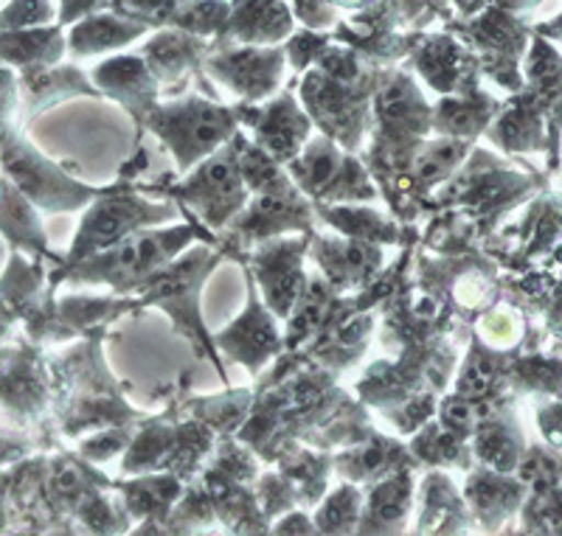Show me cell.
<instances>
[{
	"label": "cell",
	"mask_w": 562,
	"mask_h": 536,
	"mask_svg": "<svg viewBox=\"0 0 562 536\" xmlns=\"http://www.w3.org/2000/svg\"><path fill=\"white\" fill-rule=\"evenodd\" d=\"M198 48V39L180 28V32L158 34V37L147 45V57L153 59L158 68H164V71H178V68H183L189 59H194Z\"/></svg>",
	"instance_id": "5"
},
{
	"label": "cell",
	"mask_w": 562,
	"mask_h": 536,
	"mask_svg": "<svg viewBox=\"0 0 562 536\" xmlns=\"http://www.w3.org/2000/svg\"><path fill=\"white\" fill-rule=\"evenodd\" d=\"M495 3H498V9H504V12H518V9L535 7L537 0H495Z\"/></svg>",
	"instance_id": "14"
},
{
	"label": "cell",
	"mask_w": 562,
	"mask_h": 536,
	"mask_svg": "<svg viewBox=\"0 0 562 536\" xmlns=\"http://www.w3.org/2000/svg\"><path fill=\"white\" fill-rule=\"evenodd\" d=\"M0 54L12 62H40L59 54V28H0Z\"/></svg>",
	"instance_id": "3"
},
{
	"label": "cell",
	"mask_w": 562,
	"mask_h": 536,
	"mask_svg": "<svg viewBox=\"0 0 562 536\" xmlns=\"http://www.w3.org/2000/svg\"><path fill=\"white\" fill-rule=\"evenodd\" d=\"M293 28L284 0H234L225 32L250 43H273Z\"/></svg>",
	"instance_id": "1"
},
{
	"label": "cell",
	"mask_w": 562,
	"mask_h": 536,
	"mask_svg": "<svg viewBox=\"0 0 562 536\" xmlns=\"http://www.w3.org/2000/svg\"><path fill=\"white\" fill-rule=\"evenodd\" d=\"M481 455H486V460H492L498 469H506L515 460V447L506 441L504 433L490 430V433L481 435Z\"/></svg>",
	"instance_id": "9"
},
{
	"label": "cell",
	"mask_w": 562,
	"mask_h": 536,
	"mask_svg": "<svg viewBox=\"0 0 562 536\" xmlns=\"http://www.w3.org/2000/svg\"><path fill=\"white\" fill-rule=\"evenodd\" d=\"M228 18L231 3H225V0H186L169 23L189 34H211L223 32L228 26Z\"/></svg>",
	"instance_id": "4"
},
{
	"label": "cell",
	"mask_w": 562,
	"mask_h": 536,
	"mask_svg": "<svg viewBox=\"0 0 562 536\" xmlns=\"http://www.w3.org/2000/svg\"><path fill=\"white\" fill-rule=\"evenodd\" d=\"M133 219V205H119V203H110L104 205V208H99L93 217H90L88 223V230L90 237H93V242H108V239L119 237L122 233L124 225Z\"/></svg>",
	"instance_id": "8"
},
{
	"label": "cell",
	"mask_w": 562,
	"mask_h": 536,
	"mask_svg": "<svg viewBox=\"0 0 562 536\" xmlns=\"http://www.w3.org/2000/svg\"><path fill=\"white\" fill-rule=\"evenodd\" d=\"M551 472H554V464H551L549 458H543V455H531V458L520 466L524 480H531V483H549V480L554 478Z\"/></svg>",
	"instance_id": "12"
},
{
	"label": "cell",
	"mask_w": 562,
	"mask_h": 536,
	"mask_svg": "<svg viewBox=\"0 0 562 536\" xmlns=\"http://www.w3.org/2000/svg\"><path fill=\"white\" fill-rule=\"evenodd\" d=\"M335 9L329 0H295V14H299L307 26H326L335 20Z\"/></svg>",
	"instance_id": "10"
},
{
	"label": "cell",
	"mask_w": 562,
	"mask_h": 536,
	"mask_svg": "<svg viewBox=\"0 0 562 536\" xmlns=\"http://www.w3.org/2000/svg\"><path fill=\"white\" fill-rule=\"evenodd\" d=\"M492 379H495V368L490 363H475L473 368L467 370L464 379H461V390L467 396H481L484 390H490Z\"/></svg>",
	"instance_id": "11"
},
{
	"label": "cell",
	"mask_w": 562,
	"mask_h": 536,
	"mask_svg": "<svg viewBox=\"0 0 562 536\" xmlns=\"http://www.w3.org/2000/svg\"><path fill=\"white\" fill-rule=\"evenodd\" d=\"M54 20L52 0H9L0 9V28H32Z\"/></svg>",
	"instance_id": "6"
},
{
	"label": "cell",
	"mask_w": 562,
	"mask_h": 536,
	"mask_svg": "<svg viewBox=\"0 0 562 536\" xmlns=\"http://www.w3.org/2000/svg\"><path fill=\"white\" fill-rule=\"evenodd\" d=\"M110 3H113L115 14L147 26V23H169L186 0H110Z\"/></svg>",
	"instance_id": "7"
},
{
	"label": "cell",
	"mask_w": 562,
	"mask_h": 536,
	"mask_svg": "<svg viewBox=\"0 0 562 536\" xmlns=\"http://www.w3.org/2000/svg\"><path fill=\"white\" fill-rule=\"evenodd\" d=\"M59 3H63V20H77L102 7L104 0H59Z\"/></svg>",
	"instance_id": "13"
},
{
	"label": "cell",
	"mask_w": 562,
	"mask_h": 536,
	"mask_svg": "<svg viewBox=\"0 0 562 536\" xmlns=\"http://www.w3.org/2000/svg\"><path fill=\"white\" fill-rule=\"evenodd\" d=\"M144 32L140 23L122 18V14H90L85 18L79 26H74L70 34V43L74 48L82 54L102 52V48H115V45H124L130 39H135Z\"/></svg>",
	"instance_id": "2"
}]
</instances>
